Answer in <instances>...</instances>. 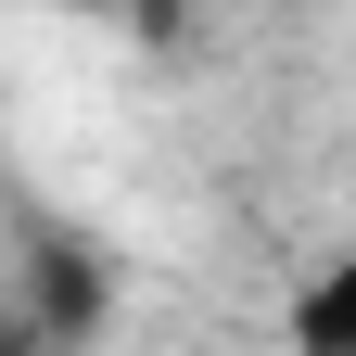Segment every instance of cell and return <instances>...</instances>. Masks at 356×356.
<instances>
[{"label":"cell","mask_w":356,"mask_h":356,"mask_svg":"<svg viewBox=\"0 0 356 356\" xmlns=\"http://www.w3.org/2000/svg\"><path fill=\"white\" fill-rule=\"evenodd\" d=\"M293 343H318V356H356V242L318 267V280L293 293Z\"/></svg>","instance_id":"6da1fadb"},{"label":"cell","mask_w":356,"mask_h":356,"mask_svg":"<svg viewBox=\"0 0 356 356\" xmlns=\"http://www.w3.org/2000/svg\"><path fill=\"white\" fill-rule=\"evenodd\" d=\"M140 26H178V0H140Z\"/></svg>","instance_id":"7a4b0ae2"},{"label":"cell","mask_w":356,"mask_h":356,"mask_svg":"<svg viewBox=\"0 0 356 356\" xmlns=\"http://www.w3.org/2000/svg\"><path fill=\"white\" fill-rule=\"evenodd\" d=\"M64 13H102V0H64Z\"/></svg>","instance_id":"3957f363"}]
</instances>
